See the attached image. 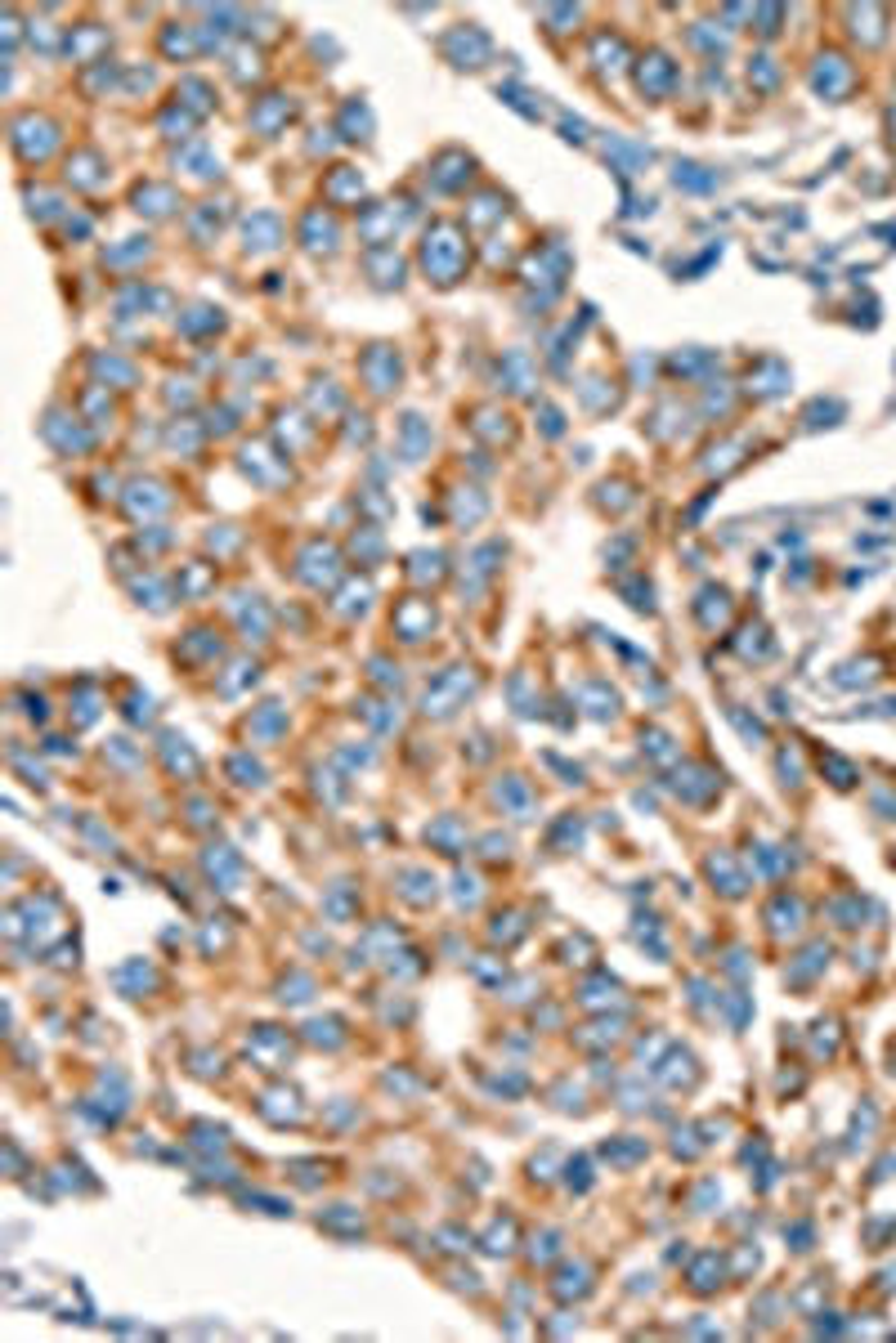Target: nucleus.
Instances as JSON below:
<instances>
[{"label":"nucleus","instance_id":"obj_7","mask_svg":"<svg viewBox=\"0 0 896 1343\" xmlns=\"http://www.w3.org/2000/svg\"><path fill=\"white\" fill-rule=\"evenodd\" d=\"M130 202H134V211L149 215V220H166V215H176V206H184V202H180V193L170 189V184H157V180L140 184Z\"/></svg>","mask_w":896,"mask_h":1343},{"label":"nucleus","instance_id":"obj_9","mask_svg":"<svg viewBox=\"0 0 896 1343\" xmlns=\"http://www.w3.org/2000/svg\"><path fill=\"white\" fill-rule=\"evenodd\" d=\"M104 180H108V166H104V157L94 153V148H77V153L68 157V184H77V189H100Z\"/></svg>","mask_w":896,"mask_h":1343},{"label":"nucleus","instance_id":"obj_13","mask_svg":"<svg viewBox=\"0 0 896 1343\" xmlns=\"http://www.w3.org/2000/svg\"><path fill=\"white\" fill-rule=\"evenodd\" d=\"M176 94H180L176 104H180V108H189L193 117H206V113H211V108H216V104H211V85H206V81H198V77H184Z\"/></svg>","mask_w":896,"mask_h":1343},{"label":"nucleus","instance_id":"obj_1","mask_svg":"<svg viewBox=\"0 0 896 1343\" xmlns=\"http://www.w3.org/2000/svg\"><path fill=\"white\" fill-rule=\"evenodd\" d=\"M422 269L431 274L439 287L458 282V274L466 269V242H462V229L449 225V220H435L426 229V242H422Z\"/></svg>","mask_w":896,"mask_h":1343},{"label":"nucleus","instance_id":"obj_8","mask_svg":"<svg viewBox=\"0 0 896 1343\" xmlns=\"http://www.w3.org/2000/svg\"><path fill=\"white\" fill-rule=\"evenodd\" d=\"M636 85H641V94H650V98H664L672 85H677V64H672L668 54L641 58V68H636Z\"/></svg>","mask_w":896,"mask_h":1343},{"label":"nucleus","instance_id":"obj_14","mask_svg":"<svg viewBox=\"0 0 896 1343\" xmlns=\"http://www.w3.org/2000/svg\"><path fill=\"white\" fill-rule=\"evenodd\" d=\"M341 130H346V140H367V134H373V113H367L363 98H350V104L341 108Z\"/></svg>","mask_w":896,"mask_h":1343},{"label":"nucleus","instance_id":"obj_15","mask_svg":"<svg viewBox=\"0 0 896 1343\" xmlns=\"http://www.w3.org/2000/svg\"><path fill=\"white\" fill-rule=\"evenodd\" d=\"M193 32H198V28H184V32H176V28H170L166 36H162V49H166V54H180V58H193V54H198V41H193Z\"/></svg>","mask_w":896,"mask_h":1343},{"label":"nucleus","instance_id":"obj_16","mask_svg":"<svg viewBox=\"0 0 896 1343\" xmlns=\"http://www.w3.org/2000/svg\"><path fill=\"white\" fill-rule=\"evenodd\" d=\"M193 121H198V117H193L189 108H180V104H176V108H170V113H166L162 121H157V126H162V134H166V140H180V130H189Z\"/></svg>","mask_w":896,"mask_h":1343},{"label":"nucleus","instance_id":"obj_6","mask_svg":"<svg viewBox=\"0 0 896 1343\" xmlns=\"http://www.w3.org/2000/svg\"><path fill=\"white\" fill-rule=\"evenodd\" d=\"M291 113H297V104H291L287 94H265V98H256L251 104V130L265 134V140H274V134L291 121Z\"/></svg>","mask_w":896,"mask_h":1343},{"label":"nucleus","instance_id":"obj_11","mask_svg":"<svg viewBox=\"0 0 896 1343\" xmlns=\"http://www.w3.org/2000/svg\"><path fill=\"white\" fill-rule=\"evenodd\" d=\"M359 233L373 246H386V242H395V233H399V215H395V206H367L363 220H359Z\"/></svg>","mask_w":896,"mask_h":1343},{"label":"nucleus","instance_id":"obj_4","mask_svg":"<svg viewBox=\"0 0 896 1343\" xmlns=\"http://www.w3.org/2000/svg\"><path fill=\"white\" fill-rule=\"evenodd\" d=\"M471 175H475V157L462 153V148H444L431 162V170H426V180H431L439 193H458Z\"/></svg>","mask_w":896,"mask_h":1343},{"label":"nucleus","instance_id":"obj_2","mask_svg":"<svg viewBox=\"0 0 896 1343\" xmlns=\"http://www.w3.org/2000/svg\"><path fill=\"white\" fill-rule=\"evenodd\" d=\"M9 144H14V153H18L28 166H32V162H45V157L54 153V144H59V126H54L50 117L28 113V117H18L14 126H9Z\"/></svg>","mask_w":896,"mask_h":1343},{"label":"nucleus","instance_id":"obj_5","mask_svg":"<svg viewBox=\"0 0 896 1343\" xmlns=\"http://www.w3.org/2000/svg\"><path fill=\"white\" fill-rule=\"evenodd\" d=\"M297 238H301L305 251H314V255H318V251H337L341 229H337V220H333V215L318 211V206H314V211H305V215H301Z\"/></svg>","mask_w":896,"mask_h":1343},{"label":"nucleus","instance_id":"obj_12","mask_svg":"<svg viewBox=\"0 0 896 1343\" xmlns=\"http://www.w3.org/2000/svg\"><path fill=\"white\" fill-rule=\"evenodd\" d=\"M323 197H327V206H354L363 197V175L350 166H337L333 180L323 184Z\"/></svg>","mask_w":896,"mask_h":1343},{"label":"nucleus","instance_id":"obj_3","mask_svg":"<svg viewBox=\"0 0 896 1343\" xmlns=\"http://www.w3.org/2000/svg\"><path fill=\"white\" fill-rule=\"evenodd\" d=\"M439 45H444V54H449L453 68H484L489 49H494V41H489V36L475 28V23H462V28H453Z\"/></svg>","mask_w":896,"mask_h":1343},{"label":"nucleus","instance_id":"obj_17","mask_svg":"<svg viewBox=\"0 0 896 1343\" xmlns=\"http://www.w3.org/2000/svg\"><path fill=\"white\" fill-rule=\"evenodd\" d=\"M134 255H149V238H126L121 251H104L108 265H121V261H134Z\"/></svg>","mask_w":896,"mask_h":1343},{"label":"nucleus","instance_id":"obj_10","mask_svg":"<svg viewBox=\"0 0 896 1343\" xmlns=\"http://www.w3.org/2000/svg\"><path fill=\"white\" fill-rule=\"evenodd\" d=\"M242 238H247V251H274L282 242V220L274 211H256L247 225H242Z\"/></svg>","mask_w":896,"mask_h":1343}]
</instances>
